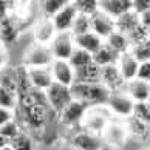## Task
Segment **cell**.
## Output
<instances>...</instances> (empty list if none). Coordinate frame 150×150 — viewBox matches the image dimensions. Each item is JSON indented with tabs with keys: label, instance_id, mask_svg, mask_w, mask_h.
<instances>
[{
	"label": "cell",
	"instance_id": "obj_1",
	"mask_svg": "<svg viewBox=\"0 0 150 150\" xmlns=\"http://www.w3.org/2000/svg\"><path fill=\"white\" fill-rule=\"evenodd\" d=\"M50 105L47 101L45 91L33 90L23 96L17 98V112L20 115L22 122L30 130H43L48 121Z\"/></svg>",
	"mask_w": 150,
	"mask_h": 150
},
{
	"label": "cell",
	"instance_id": "obj_2",
	"mask_svg": "<svg viewBox=\"0 0 150 150\" xmlns=\"http://www.w3.org/2000/svg\"><path fill=\"white\" fill-rule=\"evenodd\" d=\"M71 93L76 101L84 102L87 107H99L107 105L110 98V90L101 82L96 84H74L71 87Z\"/></svg>",
	"mask_w": 150,
	"mask_h": 150
},
{
	"label": "cell",
	"instance_id": "obj_3",
	"mask_svg": "<svg viewBox=\"0 0 150 150\" xmlns=\"http://www.w3.org/2000/svg\"><path fill=\"white\" fill-rule=\"evenodd\" d=\"M115 116L112 115V112L107 108V105H99V107H88L87 112L82 118L81 122V130L90 132L93 135H96L101 138L102 132L105 130V127Z\"/></svg>",
	"mask_w": 150,
	"mask_h": 150
},
{
	"label": "cell",
	"instance_id": "obj_4",
	"mask_svg": "<svg viewBox=\"0 0 150 150\" xmlns=\"http://www.w3.org/2000/svg\"><path fill=\"white\" fill-rule=\"evenodd\" d=\"M53 62L54 57L50 45H40L36 42L26 47L22 57V65H25L26 68H48Z\"/></svg>",
	"mask_w": 150,
	"mask_h": 150
},
{
	"label": "cell",
	"instance_id": "obj_5",
	"mask_svg": "<svg viewBox=\"0 0 150 150\" xmlns=\"http://www.w3.org/2000/svg\"><path fill=\"white\" fill-rule=\"evenodd\" d=\"M129 138L130 136H129V132H127L124 119H118V118H113L110 121L101 135V139L105 146L113 147L116 150H121L124 147Z\"/></svg>",
	"mask_w": 150,
	"mask_h": 150
},
{
	"label": "cell",
	"instance_id": "obj_6",
	"mask_svg": "<svg viewBox=\"0 0 150 150\" xmlns=\"http://www.w3.org/2000/svg\"><path fill=\"white\" fill-rule=\"evenodd\" d=\"M45 96H47V101H48V105H50V110L54 112L57 116L62 113L74 99L70 87H64L60 84H56V82L45 91Z\"/></svg>",
	"mask_w": 150,
	"mask_h": 150
},
{
	"label": "cell",
	"instance_id": "obj_7",
	"mask_svg": "<svg viewBox=\"0 0 150 150\" xmlns=\"http://www.w3.org/2000/svg\"><path fill=\"white\" fill-rule=\"evenodd\" d=\"M107 108L112 112V115L118 119H127L133 115L135 110V101L125 93V90L110 93V98L107 101Z\"/></svg>",
	"mask_w": 150,
	"mask_h": 150
},
{
	"label": "cell",
	"instance_id": "obj_8",
	"mask_svg": "<svg viewBox=\"0 0 150 150\" xmlns=\"http://www.w3.org/2000/svg\"><path fill=\"white\" fill-rule=\"evenodd\" d=\"M50 50L56 60H70L76 50L73 33H57L53 42L50 43Z\"/></svg>",
	"mask_w": 150,
	"mask_h": 150
},
{
	"label": "cell",
	"instance_id": "obj_9",
	"mask_svg": "<svg viewBox=\"0 0 150 150\" xmlns=\"http://www.w3.org/2000/svg\"><path fill=\"white\" fill-rule=\"evenodd\" d=\"M53 74V81L56 84H60L64 87H73L76 84V70L71 67L68 60H56L50 67Z\"/></svg>",
	"mask_w": 150,
	"mask_h": 150
},
{
	"label": "cell",
	"instance_id": "obj_10",
	"mask_svg": "<svg viewBox=\"0 0 150 150\" xmlns=\"http://www.w3.org/2000/svg\"><path fill=\"white\" fill-rule=\"evenodd\" d=\"M57 31L56 26L53 23V19H48L45 16H42L40 19H37L33 26V39L36 43L40 45H50L53 42V39L56 37Z\"/></svg>",
	"mask_w": 150,
	"mask_h": 150
},
{
	"label": "cell",
	"instance_id": "obj_11",
	"mask_svg": "<svg viewBox=\"0 0 150 150\" xmlns=\"http://www.w3.org/2000/svg\"><path fill=\"white\" fill-rule=\"evenodd\" d=\"M90 20H91V31L94 34H98L104 42L116 31V20L110 17L108 14L102 13L101 9L98 13H94L90 17Z\"/></svg>",
	"mask_w": 150,
	"mask_h": 150
},
{
	"label": "cell",
	"instance_id": "obj_12",
	"mask_svg": "<svg viewBox=\"0 0 150 150\" xmlns=\"http://www.w3.org/2000/svg\"><path fill=\"white\" fill-rule=\"evenodd\" d=\"M68 144L76 150H101L104 147V142L99 136L81 129L71 135Z\"/></svg>",
	"mask_w": 150,
	"mask_h": 150
},
{
	"label": "cell",
	"instance_id": "obj_13",
	"mask_svg": "<svg viewBox=\"0 0 150 150\" xmlns=\"http://www.w3.org/2000/svg\"><path fill=\"white\" fill-rule=\"evenodd\" d=\"M77 16H79V13H77L74 2H68L64 6V9L53 17V23L56 26V31L57 33H71Z\"/></svg>",
	"mask_w": 150,
	"mask_h": 150
},
{
	"label": "cell",
	"instance_id": "obj_14",
	"mask_svg": "<svg viewBox=\"0 0 150 150\" xmlns=\"http://www.w3.org/2000/svg\"><path fill=\"white\" fill-rule=\"evenodd\" d=\"M87 108L88 107L84 102L73 99V102L59 115V122L64 127H79L81 122H82V118H84V115L87 112Z\"/></svg>",
	"mask_w": 150,
	"mask_h": 150
},
{
	"label": "cell",
	"instance_id": "obj_15",
	"mask_svg": "<svg viewBox=\"0 0 150 150\" xmlns=\"http://www.w3.org/2000/svg\"><path fill=\"white\" fill-rule=\"evenodd\" d=\"M101 84L107 87L110 93H115V91L124 90L127 82L121 76L118 65H107L101 68Z\"/></svg>",
	"mask_w": 150,
	"mask_h": 150
},
{
	"label": "cell",
	"instance_id": "obj_16",
	"mask_svg": "<svg viewBox=\"0 0 150 150\" xmlns=\"http://www.w3.org/2000/svg\"><path fill=\"white\" fill-rule=\"evenodd\" d=\"M22 23L14 17V16H8L6 19L0 20V43L2 45H9L17 40L20 34Z\"/></svg>",
	"mask_w": 150,
	"mask_h": 150
},
{
	"label": "cell",
	"instance_id": "obj_17",
	"mask_svg": "<svg viewBox=\"0 0 150 150\" xmlns=\"http://www.w3.org/2000/svg\"><path fill=\"white\" fill-rule=\"evenodd\" d=\"M99 9L115 20L133 9L132 0H99Z\"/></svg>",
	"mask_w": 150,
	"mask_h": 150
},
{
	"label": "cell",
	"instance_id": "obj_18",
	"mask_svg": "<svg viewBox=\"0 0 150 150\" xmlns=\"http://www.w3.org/2000/svg\"><path fill=\"white\" fill-rule=\"evenodd\" d=\"M28 74H30V81L34 90L47 91L54 84L50 67L48 68H28Z\"/></svg>",
	"mask_w": 150,
	"mask_h": 150
},
{
	"label": "cell",
	"instance_id": "obj_19",
	"mask_svg": "<svg viewBox=\"0 0 150 150\" xmlns=\"http://www.w3.org/2000/svg\"><path fill=\"white\" fill-rule=\"evenodd\" d=\"M125 122V127H127V132H129V136L133 138V139H138V141H142L146 142L150 139V125L142 122L141 119L135 118V116H130V118L124 119Z\"/></svg>",
	"mask_w": 150,
	"mask_h": 150
},
{
	"label": "cell",
	"instance_id": "obj_20",
	"mask_svg": "<svg viewBox=\"0 0 150 150\" xmlns=\"http://www.w3.org/2000/svg\"><path fill=\"white\" fill-rule=\"evenodd\" d=\"M125 93L136 102H149L150 99V84L142 82L139 79H133L129 81L125 84Z\"/></svg>",
	"mask_w": 150,
	"mask_h": 150
},
{
	"label": "cell",
	"instance_id": "obj_21",
	"mask_svg": "<svg viewBox=\"0 0 150 150\" xmlns=\"http://www.w3.org/2000/svg\"><path fill=\"white\" fill-rule=\"evenodd\" d=\"M118 68L121 71V76L124 77L125 82L136 79V74H138V68H139V62L132 56V53H124L121 54L119 59H118Z\"/></svg>",
	"mask_w": 150,
	"mask_h": 150
},
{
	"label": "cell",
	"instance_id": "obj_22",
	"mask_svg": "<svg viewBox=\"0 0 150 150\" xmlns=\"http://www.w3.org/2000/svg\"><path fill=\"white\" fill-rule=\"evenodd\" d=\"M101 82V67L94 60L76 70V84H96Z\"/></svg>",
	"mask_w": 150,
	"mask_h": 150
},
{
	"label": "cell",
	"instance_id": "obj_23",
	"mask_svg": "<svg viewBox=\"0 0 150 150\" xmlns=\"http://www.w3.org/2000/svg\"><path fill=\"white\" fill-rule=\"evenodd\" d=\"M74 43H76V48H81L90 54H94L105 42L98 34L90 31V33H85V34L74 36Z\"/></svg>",
	"mask_w": 150,
	"mask_h": 150
},
{
	"label": "cell",
	"instance_id": "obj_24",
	"mask_svg": "<svg viewBox=\"0 0 150 150\" xmlns=\"http://www.w3.org/2000/svg\"><path fill=\"white\" fill-rule=\"evenodd\" d=\"M105 45H108L116 54H119V56L124 53H130V50H132V42H130L129 36L124 34V33H119V31H115L113 34L105 40Z\"/></svg>",
	"mask_w": 150,
	"mask_h": 150
},
{
	"label": "cell",
	"instance_id": "obj_25",
	"mask_svg": "<svg viewBox=\"0 0 150 150\" xmlns=\"http://www.w3.org/2000/svg\"><path fill=\"white\" fill-rule=\"evenodd\" d=\"M138 25H139V16H138L133 9L116 19V31L124 33L127 36H129Z\"/></svg>",
	"mask_w": 150,
	"mask_h": 150
},
{
	"label": "cell",
	"instance_id": "obj_26",
	"mask_svg": "<svg viewBox=\"0 0 150 150\" xmlns=\"http://www.w3.org/2000/svg\"><path fill=\"white\" fill-rule=\"evenodd\" d=\"M14 74H16V82H17V98L30 93L33 90V85L30 81L28 68L25 65H19L14 68Z\"/></svg>",
	"mask_w": 150,
	"mask_h": 150
},
{
	"label": "cell",
	"instance_id": "obj_27",
	"mask_svg": "<svg viewBox=\"0 0 150 150\" xmlns=\"http://www.w3.org/2000/svg\"><path fill=\"white\" fill-rule=\"evenodd\" d=\"M119 59V54H116L108 45H104L93 54V60L96 62L99 67H107V65H116Z\"/></svg>",
	"mask_w": 150,
	"mask_h": 150
},
{
	"label": "cell",
	"instance_id": "obj_28",
	"mask_svg": "<svg viewBox=\"0 0 150 150\" xmlns=\"http://www.w3.org/2000/svg\"><path fill=\"white\" fill-rule=\"evenodd\" d=\"M130 53L139 64L150 62V39H147V40H144L141 43L133 45L132 50H130Z\"/></svg>",
	"mask_w": 150,
	"mask_h": 150
},
{
	"label": "cell",
	"instance_id": "obj_29",
	"mask_svg": "<svg viewBox=\"0 0 150 150\" xmlns=\"http://www.w3.org/2000/svg\"><path fill=\"white\" fill-rule=\"evenodd\" d=\"M0 87H3L5 90H8L9 93H13L14 96H17V82H16V74L14 68L0 71Z\"/></svg>",
	"mask_w": 150,
	"mask_h": 150
},
{
	"label": "cell",
	"instance_id": "obj_30",
	"mask_svg": "<svg viewBox=\"0 0 150 150\" xmlns=\"http://www.w3.org/2000/svg\"><path fill=\"white\" fill-rule=\"evenodd\" d=\"M67 3H68V0H45V2H42L43 16L48 19H53L57 13L64 9Z\"/></svg>",
	"mask_w": 150,
	"mask_h": 150
},
{
	"label": "cell",
	"instance_id": "obj_31",
	"mask_svg": "<svg viewBox=\"0 0 150 150\" xmlns=\"http://www.w3.org/2000/svg\"><path fill=\"white\" fill-rule=\"evenodd\" d=\"M9 147L13 150H34V142L28 133L22 132L13 141H9Z\"/></svg>",
	"mask_w": 150,
	"mask_h": 150
},
{
	"label": "cell",
	"instance_id": "obj_32",
	"mask_svg": "<svg viewBox=\"0 0 150 150\" xmlns=\"http://www.w3.org/2000/svg\"><path fill=\"white\" fill-rule=\"evenodd\" d=\"M91 60H93V54L87 53V51H84V50H81V48H76L73 56L70 57L68 62L71 64V67H73L74 70H79V68H82V67L88 65Z\"/></svg>",
	"mask_w": 150,
	"mask_h": 150
},
{
	"label": "cell",
	"instance_id": "obj_33",
	"mask_svg": "<svg viewBox=\"0 0 150 150\" xmlns=\"http://www.w3.org/2000/svg\"><path fill=\"white\" fill-rule=\"evenodd\" d=\"M73 2L77 8V13L88 17L99 11V0H73Z\"/></svg>",
	"mask_w": 150,
	"mask_h": 150
},
{
	"label": "cell",
	"instance_id": "obj_34",
	"mask_svg": "<svg viewBox=\"0 0 150 150\" xmlns=\"http://www.w3.org/2000/svg\"><path fill=\"white\" fill-rule=\"evenodd\" d=\"M91 31V20L88 16H84V14H79L77 19L73 25V36H79V34H85V33H90Z\"/></svg>",
	"mask_w": 150,
	"mask_h": 150
},
{
	"label": "cell",
	"instance_id": "obj_35",
	"mask_svg": "<svg viewBox=\"0 0 150 150\" xmlns=\"http://www.w3.org/2000/svg\"><path fill=\"white\" fill-rule=\"evenodd\" d=\"M0 107L16 112L17 110V96H14L13 93L5 90L3 87H0Z\"/></svg>",
	"mask_w": 150,
	"mask_h": 150
},
{
	"label": "cell",
	"instance_id": "obj_36",
	"mask_svg": "<svg viewBox=\"0 0 150 150\" xmlns=\"http://www.w3.org/2000/svg\"><path fill=\"white\" fill-rule=\"evenodd\" d=\"M0 132H2V135L6 138L8 141H13L16 136L17 135H20L22 130L20 129V124L16 119H13V121H9V122H6V124H5L3 127H0Z\"/></svg>",
	"mask_w": 150,
	"mask_h": 150
},
{
	"label": "cell",
	"instance_id": "obj_37",
	"mask_svg": "<svg viewBox=\"0 0 150 150\" xmlns=\"http://www.w3.org/2000/svg\"><path fill=\"white\" fill-rule=\"evenodd\" d=\"M133 116L150 125V102H136Z\"/></svg>",
	"mask_w": 150,
	"mask_h": 150
},
{
	"label": "cell",
	"instance_id": "obj_38",
	"mask_svg": "<svg viewBox=\"0 0 150 150\" xmlns=\"http://www.w3.org/2000/svg\"><path fill=\"white\" fill-rule=\"evenodd\" d=\"M129 39H130V42H132V47L136 45V43H141V42H144V40H147V39H150V37H149V30L144 28V26L139 23V25H138L136 28L129 34Z\"/></svg>",
	"mask_w": 150,
	"mask_h": 150
},
{
	"label": "cell",
	"instance_id": "obj_39",
	"mask_svg": "<svg viewBox=\"0 0 150 150\" xmlns=\"http://www.w3.org/2000/svg\"><path fill=\"white\" fill-rule=\"evenodd\" d=\"M136 79H139V81H142V82H147V84H150V62L139 64Z\"/></svg>",
	"mask_w": 150,
	"mask_h": 150
},
{
	"label": "cell",
	"instance_id": "obj_40",
	"mask_svg": "<svg viewBox=\"0 0 150 150\" xmlns=\"http://www.w3.org/2000/svg\"><path fill=\"white\" fill-rule=\"evenodd\" d=\"M132 3H133V11L138 16H141L142 13L150 9V0H132Z\"/></svg>",
	"mask_w": 150,
	"mask_h": 150
},
{
	"label": "cell",
	"instance_id": "obj_41",
	"mask_svg": "<svg viewBox=\"0 0 150 150\" xmlns=\"http://www.w3.org/2000/svg\"><path fill=\"white\" fill-rule=\"evenodd\" d=\"M16 119V112H11V110H6L3 107H0V127H3L6 122Z\"/></svg>",
	"mask_w": 150,
	"mask_h": 150
},
{
	"label": "cell",
	"instance_id": "obj_42",
	"mask_svg": "<svg viewBox=\"0 0 150 150\" xmlns=\"http://www.w3.org/2000/svg\"><path fill=\"white\" fill-rule=\"evenodd\" d=\"M11 9H13V2L0 0V20H3L8 16H11Z\"/></svg>",
	"mask_w": 150,
	"mask_h": 150
},
{
	"label": "cell",
	"instance_id": "obj_43",
	"mask_svg": "<svg viewBox=\"0 0 150 150\" xmlns=\"http://www.w3.org/2000/svg\"><path fill=\"white\" fill-rule=\"evenodd\" d=\"M6 64H8V51H6V47L0 43V71H3L6 68Z\"/></svg>",
	"mask_w": 150,
	"mask_h": 150
},
{
	"label": "cell",
	"instance_id": "obj_44",
	"mask_svg": "<svg viewBox=\"0 0 150 150\" xmlns=\"http://www.w3.org/2000/svg\"><path fill=\"white\" fill-rule=\"evenodd\" d=\"M139 23L144 26V28L150 30V9L146 11V13H142V14L139 16Z\"/></svg>",
	"mask_w": 150,
	"mask_h": 150
},
{
	"label": "cell",
	"instance_id": "obj_45",
	"mask_svg": "<svg viewBox=\"0 0 150 150\" xmlns=\"http://www.w3.org/2000/svg\"><path fill=\"white\" fill-rule=\"evenodd\" d=\"M9 146V141L2 135V132H0V150H3V149H6Z\"/></svg>",
	"mask_w": 150,
	"mask_h": 150
},
{
	"label": "cell",
	"instance_id": "obj_46",
	"mask_svg": "<svg viewBox=\"0 0 150 150\" xmlns=\"http://www.w3.org/2000/svg\"><path fill=\"white\" fill-rule=\"evenodd\" d=\"M57 150H76L74 147H71L70 144H65V146H62V147H59Z\"/></svg>",
	"mask_w": 150,
	"mask_h": 150
},
{
	"label": "cell",
	"instance_id": "obj_47",
	"mask_svg": "<svg viewBox=\"0 0 150 150\" xmlns=\"http://www.w3.org/2000/svg\"><path fill=\"white\" fill-rule=\"evenodd\" d=\"M101 150H116V149H113V147H108V146H105V144H104V147H102Z\"/></svg>",
	"mask_w": 150,
	"mask_h": 150
},
{
	"label": "cell",
	"instance_id": "obj_48",
	"mask_svg": "<svg viewBox=\"0 0 150 150\" xmlns=\"http://www.w3.org/2000/svg\"><path fill=\"white\" fill-rule=\"evenodd\" d=\"M138 150H150V146L149 147H141V149H138Z\"/></svg>",
	"mask_w": 150,
	"mask_h": 150
},
{
	"label": "cell",
	"instance_id": "obj_49",
	"mask_svg": "<svg viewBox=\"0 0 150 150\" xmlns=\"http://www.w3.org/2000/svg\"><path fill=\"white\" fill-rule=\"evenodd\" d=\"M3 150H13V149H11V147H9V146H8V147H6V149H3Z\"/></svg>",
	"mask_w": 150,
	"mask_h": 150
},
{
	"label": "cell",
	"instance_id": "obj_50",
	"mask_svg": "<svg viewBox=\"0 0 150 150\" xmlns=\"http://www.w3.org/2000/svg\"><path fill=\"white\" fill-rule=\"evenodd\" d=\"M149 37H150V30H149Z\"/></svg>",
	"mask_w": 150,
	"mask_h": 150
},
{
	"label": "cell",
	"instance_id": "obj_51",
	"mask_svg": "<svg viewBox=\"0 0 150 150\" xmlns=\"http://www.w3.org/2000/svg\"><path fill=\"white\" fill-rule=\"evenodd\" d=\"M149 102H150V99H149Z\"/></svg>",
	"mask_w": 150,
	"mask_h": 150
}]
</instances>
